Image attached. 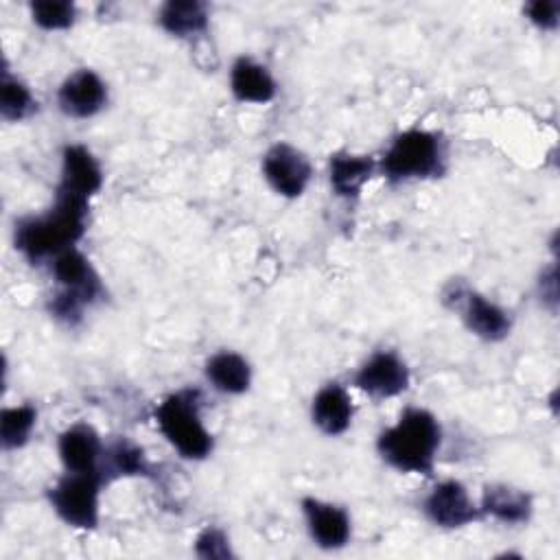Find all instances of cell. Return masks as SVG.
Returning <instances> with one entry per match:
<instances>
[{
	"label": "cell",
	"instance_id": "cell-1",
	"mask_svg": "<svg viewBox=\"0 0 560 560\" xmlns=\"http://www.w3.org/2000/svg\"><path fill=\"white\" fill-rule=\"evenodd\" d=\"M88 212V199L55 190V203L48 212L15 221L13 245L33 265L50 262L63 249L81 241Z\"/></svg>",
	"mask_w": 560,
	"mask_h": 560
},
{
	"label": "cell",
	"instance_id": "cell-2",
	"mask_svg": "<svg viewBox=\"0 0 560 560\" xmlns=\"http://www.w3.org/2000/svg\"><path fill=\"white\" fill-rule=\"evenodd\" d=\"M440 444L442 427L438 418L424 407H407L392 427L378 433L376 453L398 472L431 477Z\"/></svg>",
	"mask_w": 560,
	"mask_h": 560
},
{
	"label": "cell",
	"instance_id": "cell-3",
	"mask_svg": "<svg viewBox=\"0 0 560 560\" xmlns=\"http://www.w3.org/2000/svg\"><path fill=\"white\" fill-rule=\"evenodd\" d=\"M50 273L57 282V291L50 298L48 311L55 319L74 326L83 317V311L103 295L101 278L77 245L50 260Z\"/></svg>",
	"mask_w": 560,
	"mask_h": 560
},
{
	"label": "cell",
	"instance_id": "cell-4",
	"mask_svg": "<svg viewBox=\"0 0 560 560\" xmlns=\"http://www.w3.org/2000/svg\"><path fill=\"white\" fill-rule=\"evenodd\" d=\"M389 184L440 177L446 171L444 142L435 131L411 127L394 136L378 162Z\"/></svg>",
	"mask_w": 560,
	"mask_h": 560
},
{
	"label": "cell",
	"instance_id": "cell-5",
	"mask_svg": "<svg viewBox=\"0 0 560 560\" xmlns=\"http://www.w3.org/2000/svg\"><path fill=\"white\" fill-rule=\"evenodd\" d=\"M155 422L184 459H206L214 448V438L201 420V394L197 389L184 387L168 394L155 409Z\"/></svg>",
	"mask_w": 560,
	"mask_h": 560
},
{
	"label": "cell",
	"instance_id": "cell-6",
	"mask_svg": "<svg viewBox=\"0 0 560 560\" xmlns=\"http://www.w3.org/2000/svg\"><path fill=\"white\" fill-rule=\"evenodd\" d=\"M107 486L98 472H68L48 488L52 512L74 529H96L101 521V490Z\"/></svg>",
	"mask_w": 560,
	"mask_h": 560
},
{
	"label": "cell",
	"instance_id": "cell-7",
	"mask_svg": "<svg viewBox=\"0 0 560 560\" xmlns=\"http://www.w3.org/2000/svg\"><path fill=\"white\" fill-rule=\"evenodd\" d=\"M260 168L271 190L284 199L302 197L313 177L308 155L289 142L271 144L262 155Z\"/></svg>",
	"mask_w": 560,
	"mask_h": 560
},
{
	"label": "cell",
	"instance_id": "cell-8",
	"mask_svg": "<svg viewBox=\"0 0 560 560\" xmlns=\"http://www.w3.org/2000/svg\"><path fill=\"white\" fill-rule=\"evenodd\" d=\"M352 383L370 398L385 400L407 392L411 372L396 350H376L357 368Z\"/></svg>",
	"mask_w": 560,
	"mask_h": 560
},
{
	"label": "cell",
	"instance_id": "cell-9",
	"mask_svg": "<svg viewBox=\"0 0 560 560\" xmlns=\"http://www.w3.org/2000/svg\"><path fill=\"white\" fill-rule=\"evenodd\" d=\"M424 516L442 529H459L481 518L479 503L472 501L468 488L457 479L438 481L422 501Z\"/></svg>",
	"mask_w": 560,
	"mask_h": 560
},
{
	"label": "cell",
	"instance_id": "cell-10",
	"mask_svg": "<svg viewBox=\"0 0 560 560\" xmlns=\"http://www.w3.org/2000/svg\"><path fill=\"white\" fill-rule=\"evenodd\" d=\"M451 289L455 306L462 313V322L475 337L483 341H501L510 335L512 317L505 308L472 289L455 287V282L451 284Z\"/></svg>",
	"mask_w": 560,
	"mask_h": 560
},
{
	"label": "cell",
	"instance_id": "cell-11",
	"mask_svg": "<svg viewBox=\"0 0 560 560\" xmlns=\"http://www.w3.org/2000/svg\"><path fill=\"white\" fill-rule=\"evenodd\" d=\"M300 508L304 514L308 536L319 549L335 551L348 545L352 534V521L343 505L317 497H304Z\"/></svg>",
	"mask_w": 560,
	"mask_h": 560
},
{
	"label": "cell",
	"instance_id": "cell-12",
	"mask_svg": "<svg viewBox=\"0 0 560 560\" xmlns=\"http://www.w3.org/2000/svg\"><path fill=\"white\" fill-rule=\"evenodd\" d=\"M57 105L68 118H92L107 105V83L94 70L79 68L61 81Z\"/></svg>",
	"mask_w": 560,
	"mask_h": 560
},
{
	"label": "cell",
	"instance_id": "cell-13",
	"mask_svg": "<svg viewBox=\"0 0 560 560\" xmlns=\"http://www.w3.org/2000/svg\"><path fill=\"white\" fill-rule=\"evenodd\" d=\"M103 186V168L85 144H68L61 151V177L57 190L88 199Z\"/></svg>",
	"mask_w": 560,
	"mask_h": 560
},
{
	"label": "cell",
	"instance_id": "cell-14",
	"mask_svg": "<svg viewBox=\"0 0 560 560\" xmlns=\"http://www.w3.org/2000/svg\"><path fill=\"white\" fill-rule=\"evenodd\" d=\"M103 446L98 431L88 422L70 424L57 440V453L68 472H96Z\"/></svg>",
	"mask_w": 560,
	"mask_h": 560
},
{
	"label": "cell",
	"instance_id": "cell-15",
	"mask_svg": "<svg viewBox=\"0 0 560 560\" xmlns=\"http://www.w3.org/2000/svg\"><path fill=\"white\" fill-rule=\"evenodd\" d=\"M354 405L348 389L339 383H326L317 389L311 402V420L324 435H341L350 429Z\"/></svg>",
	"mask_w": 560,
	"mask_h": 560
},
{
	"label": "cell",
	"instance_id": "cell-16",
	"mask_svg": "<svg viewBox=\"0 0 560 560\" xmlns=\"http://www.w3.org/2000/svg\"><path fill=\"white\" fill-rule=\"evenodd\" d=\"M276 79L269 68L256 59L241 55L230 68V92L238 103L265 105L276 96Z\"/></svg>",
	"mask_w": 560,
	"mask_h": 560
},
{
	"label": "cell",
	"instance_id": "cell-17",
	"mask_svg": "<svg viewBox=\"0 0 560 560\" xmlns=\"http://www.w3.org/2000/svg\"><path fill=\"white\" fill-rule=\"evenodd\" d=\"M532 497L512 483H486L479 501L481 516H492L501 523H527L532 516Z\"/></svg>",
	"mask_w": 560,
	"mask_h": 560
},
{
	"label": "cell",
	"instance_id": "cell-18",
	"mask_svg": "<svg viewBox=\"0 0 560 560\" xmlns=\"http://www.w3.org/2000/svg\"><path fill=\"white\" fill-rule=\"evenodd\" d=\"M376 168L378 164L372 155H357L348 151L335 153L328 160L330 188L341 199H357Z\"/></svg>",
	"mask_w": 560,
	"mask_h": 560
},
{
	"label": "cell",
	"instance_id": "cell-19",
	"mask_svg": "<svg viewBox=\"0 0 560 560\" xmlns=\"http://www.w3.org/2000/svg\"><path fill=\"white\" fill-rule=\"evenodd\" d=\"M203 374L217 392L228 396H241L252 385V365L243 354L234 350H219L208 357Z\"/></svg>",
	"mask_w": 560,
	"mask_h": 560
},
{
	"label": "cell",
	"instance_id": "cell-20",
	"mask_svg": "<svg viewBox=\"0 0 560 560\" xmlns=\"http://www.w3.org/2000/svg\"><path fill=\"white\" fill-rule=\"evenodd\" d=\"M158 24L173 37L192 39L208 31V7L199 0H168L158 11Z\"/></svg>",
	"mask_w": 560,
	"mask_h": 560
},
{
	"label": "cell",
	"instance_id": "cell-21",
	"mask_svg": "<svg viewBox=\"0 0 560 560\" xmlns=\"http://www.w3.org/2000/svg\"><path fill=\"white\" fill-rule=\"evenodd\" d=\"M105 483L118 477H136V475H151V464L144 451L127 438H118L103 446V455L96 470Z\"/></svg>",
	"mask_w": 560,
	"mask_h": 560
},
{
	"label": "cell",
	"instance_id": "cell-22",
	"mask_svg": "<svg viewBox=\"0 0 560 560\" xmlns=\"http://www.w3.org/2000/svg\"><path fill=\"white\" fill-rule=\"evenodd\" d=\"M37 424V409L28 402L2 407L0 411V444L4 451H18L28 440Z\"/></svg>",
	"mask_w": 560,
	"mask_h": 560
},
{
	"label": "cell",
	"instance_id": "cell-23",
	"mask_svg": "<svg viewBox=\"0 0 560 560\" xmlns=\"http://www.w3.org/2000/svg\"><path fill=\"white\" fill-rule=\"evenodd\" d=\"M37 109V101L28 85L13 77L9 68L2 70V83H0V116L9 122H18L28 118Z\"/></svg>",
	"mask_w": 560,
	"mask_h": 560
},
{
	"label": "cell",
	"instance_id": "cell-24",
	"mask_svg": "<svg viewBox=\"0 0 560 560\" xmlns=\"http://www.w3.org/2000/svg\"><path fill=\"white\" fill-rule=\"evenodd\" d=\"M33 24L42 31H66L77 22V4L70 0H35L28 4Z\"/></svg>",
	"mask_w": 560,
	"mask_h": 560
},
{
	"label": "cell",
	"instance_id": "cell-25",
	"mask_svg": "<svg viewBox=\"0 0 560 560\" xmlns=\"http://www.w3.org/2000/svg\"><path fill=\"white\" fill-rule=\"evenodd\" d=\"M195 553L199 558H214V560H225V558H234L232 545L228 534L221 527L208 525L206 529L199 532V536L195 538Z\"/></svg>",
	"mask_w": 560,
	"mask_h": 560
},
{
	"label": "cell",
	"instance_id": "cell-26",
	"mask_svg": "<svg viewBox=\"0 0 560 560\" xmlns=\"http://www.w3.org/2000/svg\"><path fill=\"white\" fill-rule=\"evenodd\" d=\"M527 20L540 31H553L560 22V2L558 0H534L523 7Z\"/></svg>",
	"mask_w": 560,
	"mask_h": 560
}]
</instances>
